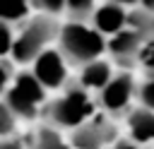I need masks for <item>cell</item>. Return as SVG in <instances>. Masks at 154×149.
<instances>
[{
  "mask_svg": "<svg viewBox=\"0 0 154 149\" xmlns=\"http://www.w3.org/2000/svg\"><path fill=\"white\" fill-rule=\"evenodd\" d=\"M67 60L58 48L43 50L34 62V74L46 89H65L67 87Z\"/></svg>",
  "mask_w": 154,
  "mask_h": 149,
  "instance_id": "cell-7",
  "label": "cell"
},
{
  "mask_svg": "<svg viewBox=\"0 0 154 149\" xmlns=\"http://www.w3.org/2000/svg\"><path fill=\"white\" fill-rule=\"evenodd\" d=\"M147 38L132 29H123L120 34L111 36L108 38V55H111V62L116 67H120V72H130L137 62V55H140V48Z\"/></svg>",
  "mask_w": 154,
  "mask_h": 149,
  "instance_id": "cell-6",
  "label": "cell"
},
{
  "mask_svg": "<svg viewBox=\"0 0 154 149\" xmlns=\"http://www.w3.org/2000/svg\"><path fill=\"white\" fill-rule=\"evenodd\" d=\"M111 2H118V5H135V2H140V0H111Z\"/></svg>",
  "mask_w": 154,
  "mask_h": 149,
  "instance_id": "cell-24",
  "label": "cell"
},
{
  "mask_svg": "<svg viewBox=\"0 0 154 149\" xmlns=\"http://www.w3.org/2000/svg\"><path fill=\"white\" fill-rule=\"evenodd\" d=\"M137 62L147 70V72H154V38H147L140 48V55H137Z\"/></svg>",
  "mask_w": 154,
  "mask_h": 149,
  "instance_id": "cell-20",
  "label": "cell"
},
{
  "mask_svg": "<svg viewBox=\"0 0 154 149\" xmlns=\"http://www.w3.org/2000/svg\"><path fill=\"white\" fill-rule=\"evenodd\" d=\"M130 139L137 144H154V111L149 108H132L125 118Z\"/></svg>",
  "mask_w": 154,
  "mask_h": 149,
  "instance_id": "cell-9",
  "label": "cell"
},
{
  "mask_svg": "<svg viewBox=\"0 0 154 149\" xmlns=\"http://www.w3.org/2000/svg\"><path fill=\"white\" fill-rule=\"evenodd\" d=\"M2 103L14 113L17 120H36V115H38V106H36L31 99H26V96H24L19 89H14V87L5 89Z\"/></svg>",
  "mask_w": 154,
  "mask_h": 149,
  "instance_id": "cell-11",
  "label": "cell"
},
{
  "mask_svg": "<svg viewBox=\"0 0 154 149\" xmlns=\"http://www.w3.org/2000/svg\"><path fill=\"white\" fill-rule=\"evenodd\" d=\"M12 87H14V89H19L26 99H31L36 106L46 101V91H48V89L36 79V74H34V72H19Z\"/></svg>",
  "mask_w": 154,
  "mask_h": 149,
  "instance_id": "cell-12",
  "label": "cell"
},
{
  "mask_svg": "<svg viewBox=\"0 0 154 149\" xmlns=\"http://www.w3.org/2000/svg\"><path fill=\"white\" fill-rule=\"evenodd\" d=\"M89 24H91L99 34H103V36L111 38V36L120 34V31L128 26V12H125L123 5L106 0V2H101V5L96 7V12H94V17H91Z\"/></svg>",
  "mask_w": 154,
  "mask_h": 149,
  "instance_id": "cell-8",
  "label": "cell"
},
{
  "mask_svg": "<svg viewBox=\"0 0 154 149\" xmlns=\"http://www.w3.org/2000/svg\"><path fill=\"white\" fill-rule=\"evenodd\" d=\"M58 50L75 67H87L108 50V41L89 22H65L58 36Z\"/></svg>",
  "mask_w": 154,
  "mask_h": 149,
  "instance_id": "cell-1",
  "label": "cell"
},
{
  "mask_svg": "<svg viewBox=\"0 0 154 149\" xmlns=\"http://www.w3.org/2000/svg\"><path fill=\"white\" fill-rule=\"evenodd\" d=\"M137 87L140 84H135L132 72H116V77L111 79V84L99 94V106L111 118H116V115H125L128 118V113L132 111L130 101L135 99Z\"/></svg>",
  "mask_w": 154,
  "mask_h": 149,
  "instance_id": "cell-4",
  "label": "cell"
},
{
  "mask_svg": "<svg viewBox=\"0 0 154 149\" xmlns=\"http://www.w3.org/2000/svg\"><path fill=\"white\" fill-rule=\"evenodd\" d=\"M65 5L67 0H31V7L48 17H58L60 12H65Z\"/></svg>",
  "mask_w": 154,
  "mask_h": 149,
  "instance_id": "cell-18",
  "label": "cell"
},
{
  "mask_svg": "<svg viewBox=\"0 0 154 149\" xmlns=\"http://www.w3.org/2000/svg\"><path fill=\"white\" fill-rule=\"evenodd\" d=\"M113 77H116V74H113V62L99 58V60L89 62L87 67H82L79 84H82L87 91H99V94H101V91L111 84Z\"/></svg>",
  "mask_w": 154,
  "mask_h": 149,
  "instance_id": "cell-10",
  "label": "cell"
},
{
  "mask_svg": "<svg viewBox=\"0 0 154 149\" xmlns=\"http://www.w3.org/2000/svg\"><path fill=\"white\" fill-rule=\"evenodd\" d=\"M31 0H0V19L10 24H19L29 17Z\"/></svg>",
  "mask_w": 154,
  "mask_h": 149,
  "instance_id": "cell-14",
  "label": "cell"
},
{
  "mask_svg": "<svg viewBox=\"0 0 154 149\" xmlns=\"http://www.w3.org/2000/svg\"><path fill=\"white\" fill-rule=\"evenodd\" d=\"M149 149H154V147H149Z\"/></svg>",
  "mask_w": 154,
  "mask_h": 149,
  "instance_id": "cell-25",
  "label": "cell"
},
{
  "mask_svg": "<svg viewBox=\"0 0 154 149\" xmlns=\"http://www.w3.org/2000/svg\"><path fill=\"white\" fill-rule=\"evenodd\" d=\"M140 7H142V10H147V12H152V14H154V0H140Z\"/></svg>",
  "mask_w": 154,
  "mask_h": 149,
  "instance_id": "cell-23",
  "label": "cell"
},
{
  "mask_svg": "<svg viewBox=\"0 0 154 149\" xmlns=\"http://www.w3.org/2000/svg\"><path fill=\"white\" fill-rule=\"evenodd\" d=\"M48 120L53 127H70L77 130L87 120L94 118V101L91 94L79 82H67L63 96L53 99L48 103Z\"/></svg>",
  "mask_w": 154,
  "mask_h": 149,
  "instance_id": "cell-3",
  "label": "cell"
},
{
  "mask_svg": "<svg viewBox=\"0 0 154 149\" xmlns=\"http://www.w3.org/2000/svg\"><path fill=\"white\" fill-rule=\"evenodd\" d=\"M128 29L142 34L144 38H154V14L142 10V7H135L128 12Z\"/></svg>",
  "mask_w": 154,
  "mask_h": 149,
  "instance_id": "cell-15",
  "label": "cell"
},
{
  "mask_svg": "<svg viewBox=\"0 0 154 149\" xmlns=\"http://www.w3.org/2000/svg\"><path fill=\"white\" fill-rule=\"evenodd\" d=\"M29 149H72V147H70V142H65V139L60 137L58 127L43 125V127H38V132L34 135Z\"/></svg>",
  "mask_w": 154,
  "mask_h": 149,
  "instance_id": "cell-13",
  "label": "cell"
},
{
  "mask_svg": "<svg viewBox=\"0 0 154 149\" xmlns=\"http://www.w3.org/2000/svg\"><path fill=\"white\" fill-rule=\"evenodd\" d=\"M137 101L142 108L154 111V72H147V77L137 87Z\"/></svg>",
  "mask_w": 154,
  "mask_h": 149,
  "instance_id": "cell-17",
  "label": "cell"
},
{
  "mask_svg": "<svg viewBox=\"0 0 154 149\" xmlns=\"http://www.w3.org/2000/svg\"><path fill=\"white\" fill-rule=\"evenodd\" d=\"M96 7H99L96 0H67L65 12H67L70 22H91Z\"/></svg>",
  "mask_w": 154,
  "mask_h": 149,
  "instance_id": "cell-16",
  "label": "cell"
},
{
  "mask_svg": "<svg viewBox=\"0 0 154 149\" xmlns=\"http://www.w3.org/2000/svg\"><path fill=\"white\" fill-rule=\"evenodd\" d=\"M14 123H17L14 113L2 103V108H0V135H2V139L14 137Z\"/></svg>",
  "mask_w": 154,
  "mask_h": 149,
  "instance_id": "cell-19",
  "label": "cell"
},
{
  "mask_svg": "<svg viewBox=\"0 0 154 149\" xmlns=\"http://www.w3.org/2000/svg\"><path fill=\"white\" fill-rule=\"evenodd\" d=\"M111 149H140V144H137V142H132V139L128 137V139H118Z\"/></svg>",
  "mask_w": 154,
  "mask_h": 149,
  "instance_id": "cell-22",
  "label": "cell"
},
{
  "mask_svg": "<svg viewBox=\"0 0 154 149\" xmlns=\"http://www.w3.org/2000/svg\"><path fill=\"white\" fill-rule=\"evenodd\" d=\"M111 142H116V125L108 118H91L70 132L72 149H103Z\"/></svg>",
  "mask_w": 154,
  "mask_h": 149,
  "instance_id": "cell-5",
  "label": "cell"
},
{
  "mask_svg": "<svg viewBox=\"0 0 154 149\" xmlns=\"http://www.w3.org/2000/svg\"><path fill=\"white\" fill-rule=\"evenodd\" d=\"M60 29H63V24L48 14H38V17L29 19L22 29H17V41H14L10 58L17 65H29V62L34 65L36 58L51 48L48 43L60 36Z\"/></svg>",
  "mask_w": 154,
  "mask_h": 149,
  "instance_id": "cell-2",
  "label": "cell"
},
{
  "mask_svg": "<svg viewBox=\"0 0 154 149\" xmlns=\"http://www.w3.org/2000/svg\"><path fill=\"white\" fill-rule=\"evenodd\" d=\"M0 149H24V144H22L19 137H7V139H2Z\"/></svg>",
  "mask_w": 154,
  "mask_h": 149,
  "instance_id": "cell-21",
  "label": "cell"
}]
</instances>
